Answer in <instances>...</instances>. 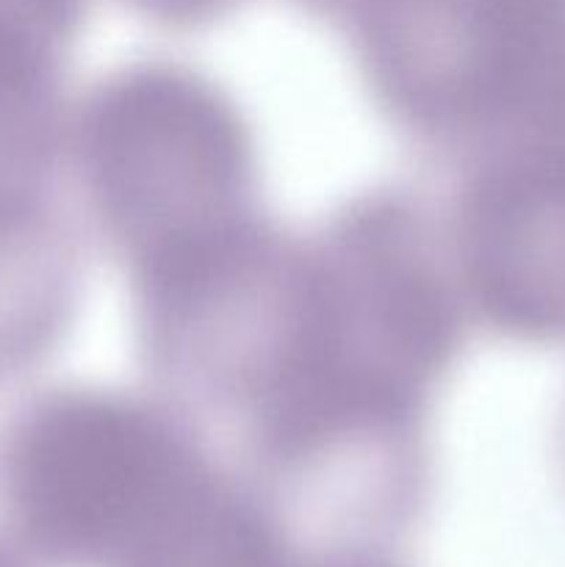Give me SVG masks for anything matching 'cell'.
Wrapping results in <instances>:
<instances>
[{
	"instance_id": "1",
	"label": "cell",
	"mask_w": 565,
	"mask_h": 567,
	"mask_svg": "<svg viewBox=\"0 0 565 567\" xmlns=\"http://www.w3.org/2000/svg\"><path fill=\"white\" fill-rule=\"evenodd\" d=\"M458 338V305L419 208L393 194L355 199L299 247L291 332L249 415L258 449L282 465L413 449Z\"/></svg>"
},
{
	"instance_id": "2",
	"label": "cell",
	"mask_w": 565,
	"mask_h": 567,
	"mask_svg": "<svg viewBox=\"0 0 565 567\" xmlns=\"http://www.w3.org/2000/svg\"><path fill=\"white\" fill-rule=\"evenodd\" d=\"M81 158L105 236L136 282L258 221L247 125L214 83L183 66L109 78L83 114Z\"/></svg>"
},
{
	"instance_id": "3",
	"label": "cell",
	"mask_w": 565,
	"mask_h": 567,
	"mask_svg": "<svg viewBox=\"0 0 565 567\" xmlns=\"http://www.w3.org/2000/svg\"><path fill=\"white\" fill-rule=\"evenodd\" d=\"M205 468L170 415L109 391H70L39 404L11 454L22 520L66 559H125Z\"/></svg>"
},
{
	"instance_id": "4",
	"label": "cell",
	"mask_w": 565,
	"mask_h": 567,
	"mask_svg": "<svg viewBox=\"0 0 565 567\" xmlns=\"http://www.w3.org/2000/svg\"><path fill=\"white\" fill-rule=\"evenodd\" d=\"M458 260L465 288L510 336L565 332V164L502 161L463 192Z\"/></svg>"
},
{
	"instance_id": "5",
	"label": "cell",
	"mask_w": 565,
	"mask_h": 567,
	"mask_svg": "<svg viewBox=\"0 0 565 567\" xmlns=\"http://www.w3.org/2000/svg\"><path fill=\"white\" fill-rule=\"evenodd\" d=\"M131 567H282L260 515L208 468L127 551Z\"/></svg>"
}]
</instances>
